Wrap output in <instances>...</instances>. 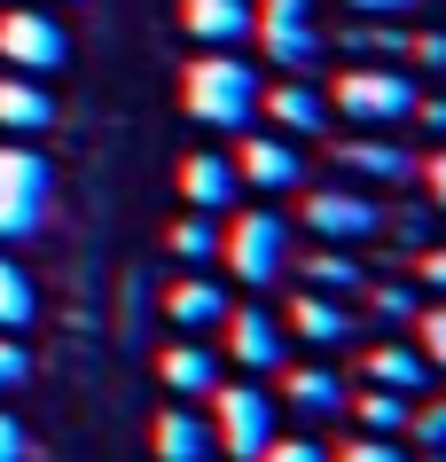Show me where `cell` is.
<instances>
[{
	"instance_id": "1f68e13d",
	"label": "cell",
	"mask_w": 446,
	"mask_h": 462,
	"mask_svg": "<svg viewBox=\"0 0 446 462\" xmlns=\"http://www.w3.org/2000/svg\"><path fill=\"white\" fill-rule=\"evenodd\" d=\"M0 462H32V439H24V423L0 408Z\"/></svg>"
},
{
	"instance_id": "8fae6325",
	"label": "cell",
	"mask_w": 446,
	"mask_h": 462,
	"mask_svg": "<svg viewBox=\"0 0 446 462\" xmlns=\"http://www.w3.org/2000/svg\"><path fill=\"white\" fill-rule=\"evenodd\" d=\"M180 24L204 48H235V40H250V0H180Z\"/></svg>"
},
{
	"instance_id": "e575fe53",
	"label": "cell",
	"mask_w": 446,
	"mask_h": 462,
	"mask_svg": "<svg viewBox=\"0 0 446 462\" xmlns=\"http://www.w3.org/2000/svg\"><path fill=\"white\" fill-rule=\"evenodd\" d=\"M415 118H423V125H431V134L446 142V95H415Z\"/></svg>"
},
{
	"instance_id": "9c48e42d",
	"label": "cell",
	"mask_w": 446,
	"mask_h": 462,
	"mask_svg": "<svg viewBox=\"0 0 446 462\" xmlns=\"http://www.w3.org/2000/svg\"><path fill=\"white\" fill-rule=\"evenodd\" d=\"M220 329H227V353H235L243 368H259V376L290 361V345H282V321H274L267 306H227Z\"/></svg>"
},
{
	"instance_id": "4316f807",
	"label": "cell",
	"mask_w": 446,
	"mask_h": 462,
	"mask_svg": "<svg viewBox=\"0 0 446 462\" xmlns=\"http://www.w3.org/2000/svg\"><path fill=\"white\" fill-rule=\"evenodd\" d=\"M32 384V353L16 345V329H0V392H24Z\"/></svg>"
},
{
	"instance_id": "8d00e7d4",
	"label": "cell",
	"mask_w": 446,
	"mask_h": 462,
	"mask_svg": "<svg viewBox=\"0 0 446 462\" xmlns=\"http://www.w3.org/2000/svg\"><path fill=\"white\" fill-rule=\"evenodd\" d=\"M423 282H431V291H446V244L423 251Z\"/></svg>"
},
{
	"instance_id": "5bb4252c",
	"label": "cell",
	"mask_w": 446,
	"mask_h": 462,
	"mask_svg": "<svg viewBox=\"0 0 446 462\" xmlns=\"http://www.w3.org/2000/svg\"><path fill=\"white\" fill-rule=\"evenodd\" d=\"M337 157H345V172H360V180H392V189L415 180V157H407L399 142H384V134H360V142H345Z\"/></svg>"
},
{
	"instance_id": "603a6c76",
	"label": "cell",
	"mask_w": 446,
	"mask_h": 462,
	"mask_svg": "<svg viewBox=\"0 0 446 462\" xmlns=\"http://www.w3.org/2000/svg\"><path fill=\"white\" fill-rule=\"evenodd\" d=\"M352 55H369V63H399L407 55V32H399V16H360V24L345 32Z\"/></svg>"
},
{
	"instance_id": "d6a6232c",
	"label": "cell",
	"mask_w": 446,
	"mask_h": 462,
	"mask_svg": "<svg viewBox=\"0 0 446 462\" xmlns=\"http://www.w3.org/2000/svg\"><path fill=\"white\" fill-rule=\"evenodd\" d=\"M337 462H407V455H399V439H360V447H345Z\"/></svg>"
},
{
	"instance_id": "3957f363",
	"label": "cell",
	"mask_w": 446,
	"mask_h": 462,
	"mask_svg": "<svg viewBox=\"0 0 446 462\" xmlns=\"http://www.w3.org/2000/svg\"><path fill=\"white\" fill-rule=\"evenodd\" d=\"M337 110H345L352 125H399V118H415V79L399 71V63H360V71L337 79Z\"/></svg>"
},
{
	"instance_id": "277c9868",
	"label": "cell",
	"mask_w": 446,
	"mask_h": 462,
	"mask_svg": "<svg viewBox=\"0 0 446 462\" xmlns=\"http://www.w3.org/2000/svg\"><path fill=\"white\" fill-rule=\"evenodd\" d=\"M220 259L235 267V282H250V291L282 282V267H290V219H274V212H243V219L220 236Z\"/></svg>"
},
{
	"instance_id": "f546056e",
	"label": "cell",
	"mask_w": 446,
	"mask_h": 462,
	"mask_svg": "<svg viewBox=\"0 0 446 462\" xmlns=\"http://www.w3.org/2000/svg\"><path fill=\"white\" fill-rule=\"evenodd\" d=\"M259 462H329V447H314V439H267Z\"/></svg>"
},
{
	"instance_id": "52a82bcc",
	"label": "cell",
	"mask_w": 446,
	"mask_h": 462,
	"mask_svg": "<svg viewBox=\"0 0 446 462\" xmlns=\"http://www.w3.org/2000/svg\"><path fill=\"white\" fill-rule=\"evenodd\" d=\"M0 55H8V71L40 79V71H55L71 48H63V24H55V16H40V8H24V0H8V16H0Z\"/></svg>"
},
{
	"instance_id": "e0dca14e",
	"label": "cell",
	"mask_w": 446,
	"mask_h": 462,
	"mask_svg": "<svg viewBox=\"0 0 446 462\" xmlns=\"http://www.w3.org/2000/svg\"><path fill=\"white\" fill-rule=\"evenodd\" d=\"M290 329L305 345H352V314L329 291H305V298H297V306H290Z\"/></svg>"
},
{
	"instance_id": "74e56055",
	"label": "cell",
	"mask_w": 446,
	"mask_h": 462,
	"mask_svg": "<svg viewBox=\"0 0 446 462\" xmlns=\"http://www.w3.org/2000/svg\"><path fill=\"white\" fill-rule=\"evenodd\" d=\"M423 172V180H431V196H439V204H446V149H439V157H431V165H415Z\"/></svg>"
},
{
	"instance_id": "ba28073f",
	"label": "cell",
	"mask_w": 446,
	"mask_h": 462,
	"mask_svg": "<svg viewBox=\"0 0 446 462\" xmlns=\"http://www.w3.org/2000/svg\"><path fill=\"white\" fill-rule=\"evenodd\" d=\"M305 227L329 236V244H369L376 227H384V212H376L369 196H352V189H314L305 196Z\"/></svg>"
},
{
	"instance_id": "4dcf8cb0",
	"label": "cell",
	"mask_w": 446,
	"mask_h": 462,
	"mask_svg": "<svg viewBox=\"0 0 446 462\" xmlns=\"http://www.w3.org/2000/svg\"><path fill=\"white\" fill-rule=\"evenodd\" d=\"M423 361L446 368V306H431V314H423Z\"/></svg>"
},
{
	"instance_id": "2e32d148",
	"label": "cell",
	"mask_w": 446,
	"mask_h": 462,
	"mask_svg": "<svg viewBox=\"0 0 446 462\" xmlns=\"http://www.w3.org/2000/svg\"><path fill=\"white\" fill-rule=\"evenodd\" d=\"M212 455V423L196 408H165L157 415V462H204Z\"/></svg>"
},
{
	"instance_id": "30bf717a",
	"label": "cell",
	"mask_w": 446,
	"mask_h": 462,
	"mask_svg": "<svg viewBox=\"0 0 446 462\" xmlns=\"http://www.w3.org/2000/svg\"><path fill=\"white\" fill-rule=\"evenodd\" d=\"M235 180H250V189H297L305 165H297V149L282 134H250L243 157H235Z\"/></svg>"
},
{
	"instance_id": "ffe728a7",
	"label": "cell",
	"mask_w": 446,
	"mask_h": 462,
	"mask_svg": "<svg viewBox=\"0 0 446 462\" xmlns=\"http://www.w3.org/2000/svg\"><path fill=\"white\" fill-rule=\"evenodd\" d=\"M423 376H431L423 353H407V345H369V384H384V392H423Z\"/></svg>"
},
{
	"instance_id": "7a4b0ae2",
	"label": "cell",
	"mask_w": 446,
	"mask_h": 462,
	"mask_svg": "<svg viewBox=\"0 0 446 462\" xmlns=\"http://www.w3.org/2000/svg\"><path fill=\"white\" fill-rule=\"evenodd\" d=\"M48 196H55V172L40 149H0V244H24L48 227Z\"/></svg>"
},
{
	"instance_id": "7402d4cb",
	"label": "cell",
	"mask_w": 446,
	"mask_h": 462,
	"mask_svg": "<svg viewBox=\"0 0 446 462\" xmlns=\"http://www.w3.org/2000/svg\"><path fill=\"white\" fill-rule=\"evenodd\" d=\"M345 408L369 423V439H399V431H407V415H415V408H407V392H384V384L360 392V400H345Z\"/></svg>"
},
{
	"instance_id": "836d02e7",
	"label": "cell",
	"mask_w": 446,
	"mask_h": 462,
	"mask_svg": "<svg viewBox=\"0 0 446 462\" xmlns=\"http://www.w3.org/2000/svg\"><path fill=\"white\" fill-rule=\"evenodd\" d=\"M407 48H415L423 71H446V32H423V40H407Z\"/></svg>"
},
{
	"instance_id": "6da1fadb",
	"label": "cell",
	"mask_w": 446,
	"mask_h": 462,
	"mask_svg": "<svg viewBox=\"0 0 446 462\" xmlns=\"http://www.w3.org/2000/svg\"><path fill=\"white\" fill-rule=\"evenodd\" d=\"M188 118L220 125V134H243L259 118V71L243 55H196L188 63Z\"/></svg>"
},
{
	"instance_id": "7c38bea8",
	"label": "cell",
	"mask_w": 446,
	"mask_h": 462,
	"mask_svg": "<svg viewBox=\"0 0 446 462\" xmlns=\"http://www.w3.org/2000/svg\"><path fill=\"white\" fill-rule=\"evenodd\" d=\"M267 118L282 134H329V95L305 79H282V87H267Z\"/></svg>"
},
{
	"instance_id": "5b68a950",
	"label": "cell",
	"mask_w": 446,
	"mask_h": 462,
	"mask_svg": "<svg viewBox=\"0 0 446 462\" xmlns=\"http://www.w3.org/2000/svg\"><path fill=\"white\" fill-rule=\"evenodd\" d=\"M250 32L267 40V55L282 71H314L322 63V24H314V0H267V8H250Z\"/></svg>"
},
{
	"instance_id": "44dd1931",
	"label": "cell",
	"mask_w": 446,
	"mask_h": 462,
	"mask_svg": "<svg viewBox=\"0 0 446 462\" xmlns=\"http://www.w3.org/2000/svg\"><path fill=\"white\" fill-rule=\"evenodd\" d=\"M290 408L297 415H345V384H337V368H290Z\"/></svg>"
},
{
	"instance_id": "cb8c5ba5",
	"label": "cell",
	"mask_w": 446,
	"mask_h": 462,
	"mask_svg": "<svg viewBox=\"0 0 446 462\" xmlns=\"http://www.w3.org/2000/svg\"><path fill=\"white\" fill-rule=\"evenodd\" d=\"M40 314V291H32V274L16 259H0V329H24Z\"/></svg>"
},
{
	"instance_id": "83f0119b",
	"label": "cell",
	"mask_w": 446,
	"mask_h": 462,
	"mask_svg": "<svg viewBox=\"0 0 446 462\" xmlns=\"http://www.w3.org/2000/svg\"><path fill=\"white\" fill-rule=\"evenodd\" d=\"M369 306H376L384 321H415V291H407V282H376Z\"/></svg>"
},
{
	"instance_id": "ac0fdd59",
	"label": "cell",
	"mask_w": 446,
	"mask_h": 462,
	"mask_svg": "<svg viewBox=\"0 0 446 462\" xmlns=\"http://www.w3.org/2000/svg\"><path fill=\"white\" fill-rule=\"evenodd\" d=\"M165 384H173L180 400H212V392H220V361H212V345H173V353H165Z\"/></svg>"
},
{
	"instance_id": "d590c367",
	"label": "cell",
	"mask_w": 446,
	"mask_h": 462,
	"mask_svg": "<svg viewBox=\"0 0 446 462\" xmlns=\"http://www.w3.org/2000/svg\"><path fill=\"white\" fill-rule=\"evenodd\" d=\"M352 16H407V8H415V0H345Z\"/></svg>"
},
{
	"instance_id": "8992f818",
	"label": "cell",
	"mask_w": 446,
	"mask_h": 462,
	"mask_svg": "<svg viewBox=\"0 0 446 462\" xmlns=\"http://www.w3.org/2000/svg\"><path fill=\"white\" fill-rule=\"evenodd\" d=\"M212 408H220V431H212V447H227L235 462H259L274 439V400L259 384H220L212 392Z\"/></svg>"
},
{
	"instance_id": "9a60e30c",
	"label": "cell",
	"mask_w": 446,
	"mask_h": 462,
	"mask_svg": "<svg viewBox=\"0 0 446 462\" xmlns=\"http://www.w3.org/2000/svg\"><path fill=\"white\" fill-rule=\"evenodd\" d=\"M0 125H8V134H48L55 125V102L40 95V79H24V71L0 79Z\"/></svg>"
},
{
	"instance_id": "4fadbf2b",
	"label": "cell",
	"mask_w": 446,
	"mask_h": 462,
	"mask_svg": "<svg viewBox=\"0 0 446 462\" xmlns=\"http://www.w3.org/2000/svg\"><path fill=\"white\" fill-rule=\"evenodd\" d=\"M235 189H243V180H235V157H212V149H196V157L180 165V196H188L196 212H220Z\"/></svg>"
},
{
	"instance_id": "d6986e66",
	"label": "cell",
	"mask_w": 446,
	"mask_h": 462,
	"mask_svg": "<svg viewBox=\"0 0 446 462\" xmlns=\"http://www.w3.org/2000/svg\"><path fill=\"white\" fill-rule=\"evenodd\" d=\"M165 306H173L180 329H220V321H227V291H220V282H204V274L173 282V298H165Z\"/></svg>"
},
{
	"instance_id": "d4e9b609",
	"label": "cell",
	"mask_w": 446,
	"mask_h": 462,
	"mask_svg": "<svg viewBox=\"0 0 446 462\" xmlns=\"http://www.w3.org/2000/svg\"><path fill=\"white\" fill-rule=\"evenodd\" d=\"M173 251H180V259H188V267H212V259H220V227H212V219H180V227H173Z\"/></svg>"
},
{
	"instance_id": "484cf974",
	"label": "cell",
	"mask_w": 446,
	"mask_h": 462,
	"mask_svg": "<svg viewBox=\"0 0 446 462\" xmlns=\"http://www.w3.org/2000/svg\"><path fill=\"white\" fill-rule=\"evenodd\" d=\"M305 282H314V291H360V267H352L345 251H314V259H305Z\"/></svg>"
},
{
	"instance_id": "f1b7e54d",
	"label": "cell",
	"mask_w": 446,
	"mask_h": 462,
	"mask_svg": "<svg viewBox=\"0 0 446 462\" xmlns=\"http://www.w3.org/2000/svg\"><path fill=\"white\" fill-rule=\"evenodd\" d=\"M407 431H415L423 447H439V455H446V400H431V408H415V415H407Z\"/></svg>"
}]
</instances>
